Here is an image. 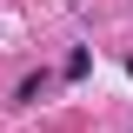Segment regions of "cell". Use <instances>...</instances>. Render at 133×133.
I'll return each instance as SVG.
<instances>
[{"label": "cell", "mask_w": 133, "mask_h": 133, "mask_svg": "<svg viewBox=\"0 0 133 133\" xmlns=\"http://www.w3.org/2000/svg\"><path fill=\"white\" fill-rule=\"evenodd\" d=\"M47 87H53L47 73H27V80L14 87V100H20V107H33V100H47Z\"/></svg>", "instance_id": "1"}, {"label": "cell", "mask_w": 133, "mask_h": 133, "mask_svg": "<svg viewBox=\"0 0 133 133\" xmlns=\"http://www.w3.org/2000/svg\"><path fill=\"white\" fill-rule=\"evenodd\" d=\"M87 66H93V53L73 47V53H66V80H87Z\"/></svg>", "instance_id": "2"}]
</instances>
